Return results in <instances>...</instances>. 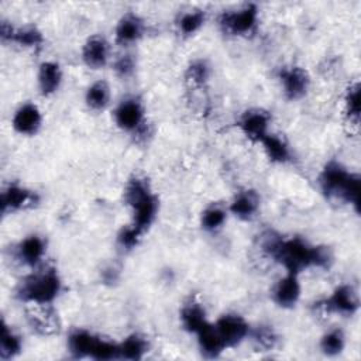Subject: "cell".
I'll return each instance as SVG.
<instances>
[{
  "mask_svg": "<svg viewBox=\"0 0 361 361\" xmlns=\"http://www.w3.org/2000/svg\"><path fill=\"white\" fill-rule=\"evenodd\" d=\"M90 358H94V360L118 358V344H114L109 340L96 337L92 353H90Z\"/></svg>",
  "mask_w": 361,
  "mask_h": 361,
  "instance_id": "cell-33",
  "label": "cell"
},
{
  "mask_svg": "<svg viewBox=\"0 0 361 361\" xmlns=\"http://www.w3.org/2000/svg\"><path fill=\"white\" fill-rule=\"evenodd\" d=\"M206 13L203 10H189L178 18V28L183 35L195 34L204 23Z\"/></svg>",
  "mask_w": 361,
  "mask_h": 361,
  "instance_id": "cell-28",
  "label": "cell"
},
{
  "mask_svg": "<svg viewBox=\"0 0 361 361\" xmlns=\"http://www.w3.org/2000/svg\"><path fill=\"white\" fill-rule=\"evenodd\" d=\"M113 69L118 78H121V79L130 78L135 71V61H134L133 55L124 54L120 58H117L113 65Z\"/></svg>",
  "mask_w": 361,
  "mask_h": 361,
  "instance_id": "cell-35",
  "label": "cell"
},
{
  "mask_svg": "<svg viewBox=\"0 0 361 361\" xmlns=\"http://www.w3.org/2000/svg\"><path fill=\"white\" fill-rule=\"evenodd\" d=\"M45 254V241L39 235L25 237L17 248V255L21 262L30 267H35Z\"/></svg>",
  "mask_w": 361,
  "mask_h": 361,
  "instance_id": "cell-21",
  "label": "cell"
},
{
  "mask_svg": "<svg viewBox=\"0 0 361 361\" xmlns=\"http://www.w3.org/2000/svg\"><path fill=\"white\" fill-rule=\"evenodd\" d=\"M141 235H142V233L140 230H137L134 226H128V227H124L118 233L117 241L124 250H131L138 244Z\"/></svg>",
  "mask_w": 361,
  "mask_h": 361,
  "instance_id": "cell-36",
  "label": "cell"
},
{
  "mask_svg": "<svg viewBox=\"0 0 361 361\" xmlns=\"http://www.w3.org/2000/svg\"><path fill=\"white\" fill-rule=\"evenodd\" d=\"M210 69L204 61H195L186 69V82L192 86H203L209 79Z\"/></svg>",
  "mask_w": 361,
  "mask_h": 361,
  "instance_id": "cell-32",
  "label": "cell"
},
{
  "mask_svg": "<svg viewBox=\"0 0 361 361\" xmlns=\"http://www.w3.org/2000/svg\"><path fill=\"white\" fill-rule=\"evenodd\" d=\"M238 126L247 138L259 142L268 134L269 114L259 109L247 110L241 116Z\"/></svg>",
  "mask_w": 361,
  "mask_h": 361,
  "instance_id": "cell-12",
  "label": "cell"
},
{
  "mask_svg": "<svg viewBox=\"0 0 361 361\" xmlns=\"http://www.w3.org/2000/svg\"><path fill=\"white\" fill-rule=\"evenodd\" d=\"M0 37L3 41H14L21 47H28V48H35L39 47L44 41L42 34L39 30H37L32 25H27L23 28L14 30L11 25H8L6 21L0 24Z\"/></svg>",
  "mask_w": 361,
  "mask_h": 361,
  "instance_id": "cell-15",
  "label": "cell"
},
{
  "mask_svg": "<svg viewBox=\"0 0 361 361\" xmlns=\"http://www.w3.org/2000/svg\"><path fill=\"white\" fill-rule=\"evenodd\" d=\"M251 338L258 348H262L265 351L272 350L278 343V336L275 330L271 326H262V324L258 326L255 330H252Z\"/></svg>",
  "mask_w": 361,
  "mask_h": 361,
  "instance_id": "cell-31",
  "label": "cell"
},
{
  "mask_svg": "<svg viewBox=\"0 0 361 361\" xmlns=\"http://www.w3.org/2000/svg\"><path fill=\"white\" fill-rule=\"evenodd\" d=\"M197 343L202 354L207 358H216L221 354L223 350H226V344L219 334L214 324L206 323L202 329L196 331Z\"/></svg>",
  "mask_w": 361,
  "mask_h": 361,
  "instance_id": "cell-18",
  "label": "cell"
},
{
  "mask_svg": "<svg viewBox=\"0 0 361 361\" xmlns=\"http://www.w3.org/2000/svg\"><path fill=\"white\" fill-rule=\"evenodd\" d=\"M345 345V337L344 333L340 329H333L329 330L327 333L323 334L320 340V348L326 355H337L343 351Z\"/></svg>",
  "mask_w": 361,
  "mask_h": 361,
  "instance_id": "cell-29",
  "label": "cell"
},
{
  "mask_svg": "<svg viewBox=\"0 0 361 361\" xmlns=\"http://www.w3.org/2000/svg\"><path fill=\"white\" fill-rule=\"evenodd\" d=\"M38 202V196L35 192L28 190L18 185H8L1 192V212H17L21 209L32 207Z\"/></svg>",
  "mask_w": 361,
  "mask_h": 361,
  "instance_id": "cell-11",
  "label": "cell"
},
{
  "mask_svg": "<svg viewBox=\"0 0 361 361\" xmlns=\"http://www.w3.org/2000/svg\"><path fill=\"white\" fill-rule=\"evenodd\" d=\"M61 292V279L55 269L35 272L18 286L17 295L30 305H49Z\"/></svg>",
  "mask_w": 361,
  "mask_h": 361,
  "instance_id": "cell-4",
  "label": "cell"
},
{
  "mask_svg": "<svg viewBox=\"0 0 361 361\" xmlns=\"http://www.w3.org/2000/svg\"><path fill=\"white\" fill-rule=\"evenodd\" d=\"M320 186L329 199L340 200L358 207L360 178L348 172L338 162H329L320 173Z\"/></svg>",
  "mask_w": 361,
  "mask_h": 361,
  "instance_id": "cell-2",
  "label": "cell"
},
{
  "mask_svg": "<svg viewBox=\"0 0 361 361\" xmlns=\"http://www.w3.org/2000/svg\"><path fill=\"white\" fill-rule=\"evenodd\" d=\"M259 207V197L254 190H241L238 192L233 202L230 203V212L241 219V220H250L255 216L257 210Z\"/></svg>",
  "mask_w": 361,
  "mask_h": 361,
  "instance_id": "cell-19",
  "label": "cell"
},
{
  "mask_svg": "<svg viewBox=\"0 0 361 361\" xmlns=\"http://www.w3.org/2000/svg\"><path fill=\"white\" fill-rule=\"evenodd\" d=\"M42 123L39 109L32 103H25L18 107L13 116V127L17 133L24 135L35 134Z\"/></svg>",
  "mask_w": 361,
  "mask_h": 361,
  "instance_id": "cell-14",
  "label": "cell"
},
{
  "mask_svg": "<svg viewBox=\"0 0 361 361\" xmlns=\"http://www.w3.org/2000/svg\"><path fill=\"white\" fill-rule=\"evenodd\" d=\"M279 79L285 96L290 100H296L305 96L310 85V78L307 72L299 66L283 68L279 72Z\"/></svg>",
  "mask_w": 361,
  "mask_h": 361,
  "instance_id": "cell-9",
  "label": "cell"
},
{
  "mask_svg": "<svg viewBox=\"0 0 361 361\" xmlns=\"http://www.w3.org/2000/svg\"><path fill=\"white\" fill-rule=\"evenodd\" d=\"M62 82V72L56 62L45 61L38 69V87L42 94L49 96L59 89Z\"/></svg>",
  "mask_w": 361,
  "mask_h": 361,
  "instance_id": "cell-20",
  "label": "cell"
},
{
  "mask_svg": "<svg viewBox=\"0 0 361 361\" xmlns=\"http://www.w3.org/2000/svg\"><path fill=\"white\" fill-rule=\"evenodd\" d=\"M226 221V210L221 206H209L202 213V227L206 231H216L223 227Z\"/></svg>",
  "mask_w": 361,
  "mask_h": 361,
  "instance_id": "cell-30",
  "label": "cell"
},
{
  "mask_svg": "<svg viewBox=\"0 0 361 361\" xmlns=\"http://www.w3.org/2000/svg\"><path fill=\"white\" fill-rule=\"evenodd\" d=\"M27 320L31 329L42 336H51L59 330L58 316L49 305H31L27 310Z\"/></svg>",
  "mask_w": 361,
  "mask_h": 361,
  "instance_id": "cell-10",
  "label": "cell"
},
{
  "mask_svg": "<svg viewBox=\"0 0 361 361\" xmlns=\"http://www.w3.org/2000/svg\"><path fill=\"white\" fill-rule=\"evenodd\" d=\"M21 351V338L14 333L11 327L6 323L1 324L0 333V357L3 360H10Z\"/></svg>",
  "mask_w": 361,
  "mask_h": 361,
  "instance_id": "cell-27",
  "label": "cell"
},
{
  "mask_svg": "<svg viewBox=\"0 0 361 361\" xmlns=\"http://www.w3.org/2000/svg\"><path fill=\"white\" fill-rule=\"evenodd\" d=\"M144 34V23L142 20L134 14H124L116 27V41L121 45H128L138 41Z\"/></svg>",
  "mask_w": 361,
  "mask_h": 361,
  "instance_id": "cell-17",
  "label": "cell"
},
{
  "mask_svg": "<svg viewBox=\"0 0 361 361\" xmlns=\"http://www.w3.org/2000/svg\"><path fill=\"white\" fill-rule=\"evenodd\" d=\"M258 10L254 4L235 11H226L220 17L221 28L231 35H247L257 27Z\"/></svg>",
  "mask_w": 361,
  "mask_h": 361,
  "instance_id": "cell-6",
  "label": "cell"
},
{
  "mask_svg": "<svg viewBox=\"0 0 361 361\" xmlns=\"http://www.w3.org/2000/svg\"><path fill=\"white\" fill-rule=\"evenodd\" d=\"M116 124L128 133H142L145 131V117L144 106L135 97H127L118 103L114 110Z\"/></svg>",
  "mask_w": 361,
  "mask_h": 361,
  "instance_id": "cell-5",
  "label": "cell"
},
{
  "mask_svg": "<svg viewBox=\"0 0 361 361\" xmlns=\"http://www.w3.org/2000/svg\"><path fill=\"white\" fill-rule=\"evenodd\" d=\"M345 113L350 121H354L357 126L360 118V85L354 83L348 87L345 94Z\"/></svg>",
  "mask_w": 361,
  "mask_h": 361,
  "instance_id": "cell-34",
  "label": "cell"
},
{
  "mask_svg": "<svg viewBox=\"0 0 361 361\" xmlns=\"http://www.w3.org/2000/svg\"><path fill=\"white\" fill-rule=\"evenodd\" d=\"M85 100H86V104L92 110L106 109L110 102V87H109L107 82L106 80L93 82L86 90Z\"/></svg>",
  "mask_w": 361,
  "mask_h": 361,
  "instance_id": "cell-25",
  "label": "cell"
},
{
  "mask_svg": "<svg viewBox=\"0 0 361 361\" xmlns=\"http://www.w3.org/2000/svg\"><path fill=\"white\" fill-rule=\"evenodd\" d=\"M148 350L147 340L138 334H131L118 344V358L140 360Z\"/></svg>",
  "mask_w": 361,
  "mask_h": 361,
  "instance_id": "cell-26",
  "label": "cell"
},
{
  "mask_svg": "<svg viewBox=\"0 0 361 361\" xmlns=\"http://www.w3.org/2000/svg\"><path fill=\"white\" fill-rule=\"evenodd\" d=\"M82 59L92 69L104 66L109 59V44L106 38L102 35L90 37L82 48Z\"/></svg>",
  "mask_w": 361,
  "mask_h": 361,
  "instance_id": "cell-16",
  "label": "cell"
},
{
  "mask_svg": "<svg viewBox=\"0 0 361 361\" xmlns=\"http://www.w3.org/2000/svg\"><path fill=\"white\" fill-rule=\"evenodd\" d=\"M214 326L226 347H234L240 344L250 334L248 323L238 314H223L219 317Z\"/></svg>",
  "mask_w": 361,
  "mask_h": 361,
  "instance_id": "cell-8",
  "label": "cell"
},
{
  "mask_svg": "<svg viewBox=\"0 0 361 361\" xmlns=\"http://www.w3.org/2000/svg\"><path fill=\"white\" fill-rule=\"evenodd\" d=\"M267 157L274 162H286L290 158V151L288 144L275 134H267L261 141Z\"/></svg>",
  "mask_w": 361,
  "mask_h": 361,
  "instance_id": "cell-24",
  "label": "cell"
},
{
  "mask_svg": "<svg viewBox=\"0 0 361 361\" xmlns=\"http://www.w3.org/2000/svg\"><path fill=\"white\" fill-rule=\"evenodd\" d=\"M274 302L281 307H292L300 298V283L296 274L288 272L282 279L276 282L272 290Z\"/></svg>",
  "mask_w": 361,
  "mask_h": 361,
  "instance_id": "cell-13",
  "label": "cell"
},
{
  "mask_svg": "<svg viewBox=\"0 0 361 361\" xmlns=\"http://www.w3.org/2000/svg\"><path fill=\"white\" fill-rule=\"evenodd\" d=\"M180 322L185 330L196 334V331L207 323L204 309L200 306V303L196 302L185 305L180 310Z\"/></svg>",
  "mask_w": 361,
  "mask_h": 361,
  "instance_id": "cell-23",
  "label": "cell"
},
{
  "mask_svg": "<svg viewBox=\"0 0 361 361\" xmlns=\"http://www.w3.org/2000/svg\"><path fill=\"white\" fill-rule=\"evenodd\" d=\"M264 250L281 262L288 272L296 275L305 268L327 267L330 262L327 248L309 245L298 237L281 238L269 234L264 241Z\"/></svg>",
  "mask_w": 361,
  "mask_h": 361,
  "instance_id": "cell-1",
  "label": "cell"
},
{
  "mask_svg": "<svg viewBox=\"0 0 361 361\" xmlns=\"http://www.w3.org/2000/svg\"><path fill=\"white\" fill-rule=\"evenodd\" d=\"M124 199L133 209V224L142 234L155 220L158 212V200L151 192L148 182L141 178H134L127 183Z\"/></svg>",
  "mask_w": 361,
  "mask_h": 361,
  "instance_id": "cell-3",
  "label": "cell"
},
{
  "mask_svg": "<svg viewBox=\"0 0 361 361\" xmlns=\"http://www.w3.org/2000/svg\"><path fill=\"white\" fill-rule=\"evenodd\" d=\"M317 309L327 313H338L343 316H351L358 309V296L355 290L348 285H341L333 290V293L316 305Z\"/></svg>",
  "mask_w": 361,
  "mask_h": 361,
  "instance_id": "cell-7",
  "label": "cell"
},
{
  "mask_svg": "<svg viewBox=\"0 0 361 361\" xmlns=\"http://www.w3.org/2000/svg\"><path fill=\"white\" fill-rule=\"evenodd\" d=\"M96 336L86 330H73L68 337V348L76 358L90 357Z\"/></svg>",
  "mask_w": 361,
  "mask_h": 361,
  "instance_id": "cell-22",
  "label": "cell"
}]
</instances>
